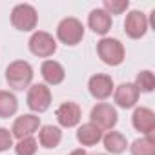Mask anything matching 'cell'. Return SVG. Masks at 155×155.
<instances>
[{"label":"cell","mask_w":155,"mask_h":155,"mask_svg":"<svg viewBox=\"0 0 155 155\" xmlns=\"http://www.w3.org/2000/svg\"><path fill=\"white\" fill-rule=\"evenodd\" d=\"M130 8L128 0H104V11L111 17V15H120Z\"/></svg>","instance_id":"23"},{"label":"cell","mask_w":155,"mask_h":155,"mask_svg":"<svg viewBox=\"0 0 155 155\" xmlns=\"http://www.w3.org/2000/svg\"><path fill=\"white\" fill-rule=\"evenodd\" d=\"M113 91H115V93H113L115 102H117L120 108H124V110L133 108V106L137 104V101H139V90L135 88V84L124 82V84H120L119 88H115Z\"/></svg>","instance_id":"13"},{"label":"cell","mask_w":155,"mask_h":155,"mask_svg":"<svg viewBox=\"0 0 155 155\" xmlns=\"http://www.w3.org/2000/svg\"><path fill=\"white\" fill-rule=\"evenodd\" d=\"M102 140H104V148H106L110 153H115V155L122 153V151L128 148L126 137H124L122 133H119V131H108Z\"/></svg>","instance_id":"18"},{"label":"cell","mask_w":155,"mask_h":155,"mask_svg":"<svg viewBox=\"0 0 155 155\" xmlns=\"http://www.w3.org/2000/svg\"><path fill=\"white\" fill-rule=\"evenodd\" d=\"M133 128L142 135H151L155 130V113L150 108H137L131 117Z\"/></svg>","instance_id":"11"},{"label":"cell","mask_w":155,"mask_h":155,"mask_svg":"<svg viewBox=\"0 0 155 155\" xmlns=\"http://www.w3.org/2000/svg\"><path fill=\"white\" fill-rule=\"evenodd\" d=\"M38 140L44 148H57L62 140V131H60V128H57L53 124H46L40 128Z\"/></svg>","instance_id":"17"},{"label":"cell","mask_w":155,"mask_h":155,"mask_svg":"<svg viewBox=\"0 0 155 155\" xmlns=\"http://www.w3.org/2000/svg\"><path fill=\"white\" fill-rule=\"evenodd\" d=\"M29 49H31L33 55L46 58V57H51V55L57 51V42H55V38H53L49 33H46V31H37V33H33L31 38H29Z\"/></svg>","instance_id":"5"},{"label":"cell","mask_w":155,"mask_h":155,"mask_svg":"<svg viewBox=\"0 0 155 155\" xmlns=\"http://www.w3.org/2000/svg\"><path fill=\"white\" fill-rule=\"evenodd\" d=\"M57 37L62 44L66 46H75L79 44L82 38H84V26L79 18L75 17H68L64 18L58 28H57Z\"/></svg>","instance_id":"2"},{"label":"cell","mask_w":155,"mask_h":155,"mask_svg":"<svg viewBox=\"0 0 155 155\" xmlns=\"http://www.w3.org/2000/svg\"><path fill=\"white\" fill-rule=\"evenodd\" d=\"M51 104V91L46 84H35L29 88L28 91V106L29 110L37 111V113H42L49 108Z\"/></svg>","instance_id":"6"},{"label":"cell","mask_w":155,"mask_h":155,"mask_svg":"<svg viewBox=\"0 0 155 155\" xmlns=\"http://www.w3.org/2000/svg\"><path fill=\"white\" fill-rule=\"evenodd\" d=\"M15 151H17V155H35L37 153V140L33 137L20 139L15 146Z\"/></svg>","instance_id":"22"},{"label":"cell","mask_w":155,"mask_h":155,"mask_svg":"<svg viewBox=\"0 0 155 155\" xmlns=\"http://www.w3.org/2000/svg\"><path fill=\"white\" fill-rule=\"evenodd\" d=\"M131 155H155V140L151 135H144L130 146Z\"/></svg>","instance_id":"20"},{"label":"cell","mask_w":155,"mask_h":155,"mask_svg":"<svg viewBox=\"0 0 155 155\" xmlns=\"http://www.w3.org/2000/svg\"><path fill=\"white\" fill-rule=\"evenodd\" d=\"M6 81L13 90H26L33 81V68L26 60H15L6 69Z\"/></svg>","instance_id":"1"},{"label":"cell","mask_w":155,"mask_h":155,"mask_svg":"<svg viewBox=\"0 0 155 155\" xmlns=\"http://www.w3.org/2000/svg\"><path fill=\"white\" fill-rule=\"evenodd\" d=\"M99 155H102V153H99Z\"/></svg>","instance_id":"26"},{"label":"cell","mask_w":155,"mask_h":155,"mask_svg":"<svg viewBox=\"0 0 155 155\" xmlns=\"http://www.w3.org/2000/svg\"><path fill=\"white\" fill-rule=\"evenodd\" d=\"M37 20H38L37 9L33 6H29V4H18L11 11V24L17 29H20V31H31V29H35Z\"/></svg>","instance_id":"4"},{"label":"cell","mask_w":155,"mask_h":155,"mask_svg":"<svg viewBox=\"0 0 155 155\" xmlns=\"http://www.w3.org/2000/svg\"><path fill=\"white\" fill-rule=\"evenodd\" d=\"M13 146V135L9 130L0 128V151H6Z\"/></svg>","instance_id":"24"},{"label":"cell","mask_w":155,"mask_h":155,"mask_svg":"<svg viewBox=\"0 0 155 155\" xmlns=\"http://www.w3.org/2000/svg\"><path fill=\"white\" fill-rule=\"evenodd\" d=\"M153 86H155V77H153V73H151L150 69H144V71H140V73L137 75L135 88L139 90V93H140V91L150 93V91H153Z\"/></svg>","instance_id":"21"},{"label":"cell","mask_w":155,"mask_h":155,"mask_svg":"<svg viewBox=\"0 0 155 155\" xmlns=\"http://www.w3.org/2000/svg\"><path fill=\"white\" fill-rule=\"evenodd\" d=\"M88 26L99 33V35H106L111 29V17L104 11V9H93L88 17Z\"/></svg>","instance_id":"15"},{"label":"cell","mask_w":155,"mask_h":155,"mask_svg":"<svg viewBox=\"0 0 155 155\" xmlns=\"http://www.w3.org/2000/svg\"><path fill=\"white\" fill-rule=\"evenodd\" d=\"M40 128V119L37 115H20L15 122H13V130H11V135L17 137L18 140L20 139H26V137H31L37 130Z\"/></svg>","instance_id":"8"},{"label":"cell","mask_w":155,"mask_h":155,"mask_svg":"<svg viewBox=\"0 0 155 155\" xmlns=\"http://www.w3.org/2000/svg\"><path fill=\"white\" fill-rule=\"evenodd\" d=\"M40 73L44 77V81L48 84H51V86L60 84L64 81V77H66V71H64L62 64L57 62V60H46L42 64V68H40Z\"/></svg>","instance_id":"14"},{"label":"cell","mask_w":155,"mask_h":155,"mask_svg":"<svg viewBox=\"0 0 155 155\" xmlns=\"http://www.w3.org/2000/svg\"><path fill=\"white\" fill-rule=\"evenodd\" d=\"M18 110V101L13 93L9 91H0V117L8 119L11 115H15Z\"/></svg>","instance_id":"19"},{"label":"cell","mask_w":155,"mask_h":155,"mask_svg":"<svg viewBox=\"0 0 155 155\" xmlns=\"http://www.w3.org/2000/svg\"><path fill=\"white\" fill-rule=\"evenodd\" d=\"M88 88H90V93L95 99H99V101L108 99L113 93V90H115L113 88V79H111V77H108V75H102V73L91 77L90 82H88Z\"/></svg>","instance_id":"10"},{"label":"cell","mask_w":155,"mask_h":155,"mask_svg":"<svg viewBox=\"0 0 155 155\" xmlns=\"http://www.w3.org/2000/svg\"><path fill=\"white\" fill-rule=\"evenodd\" d=\"M91 124L101 130H111L117 124V111L111 104L101 102L91 110Z\"/></svg>","instance_id":"7"},{"label":"cell","mask_w":155,"mask_h":155,"mask_svg":"<svg viewBox=\"0 0 155 155\" xmlns=\"http://www.w3.org/2000/svg\"><path fill=\"white\" fill-rule=\"evenodd\" d=\"M97 53L101 60L108 66H119L124 60V46L117 38H110V37L101 38L97 44Z\"/></svg>","instance_id":"3"},{"label":"cell","mask_w":155,"mask_h":155,"mask_svg":"<svg viewBox=\"0 0 155 155\" xmlns=\"http://www.w3.org/2000/svg\"><path fill=\"white\" fill-rule=\"evenodd\" d=\"M124 29L130 38H140L148 31V18L142 11H130L126 15Z\"/></svg>","instance_id":"9"},{"label":"cell","mask_w":155,"mask_h":155,"mask_svg":"<svg viewBox=\"0 0 155 155\" xmlns=\"http://www.w3.org/2000/svg\"><path fill=\"white\" fill-rule=\"evenodd\" d=\"M69 155H88V153H86L84 150H73V151H71Z\"/></svg>","instance_id":"25"},{"label":"cell","mask_w":155,"mask_h":155,"mask_svg":"<svg viewBox=\"0 0 155 155\" xmlns=\"http://www.w3.org/2000/svg\"><path fill=\"white\" fill-rule=\"evenodd\" d=\"M57 120L64 128H73L81 122V108L75 102H64L57 110Z\"/></svg>","instance_id":"12"},{"label":"cell","mask_w":155,"mask_h":155,"mask_svg":"<svg viewBox=\"0 0 155 155\" xmlns=\"http://www.w3.org/2000/svg\"><path fill=\"white\" fill-rule=\"evenodd\" d=\"M102 139V130L97 128L95 124L91 122H86L79 128V131H77V140H79L82 146H93L97 144L99 140Z\"/></svg>","instance_id":"16"}]
</instances>
